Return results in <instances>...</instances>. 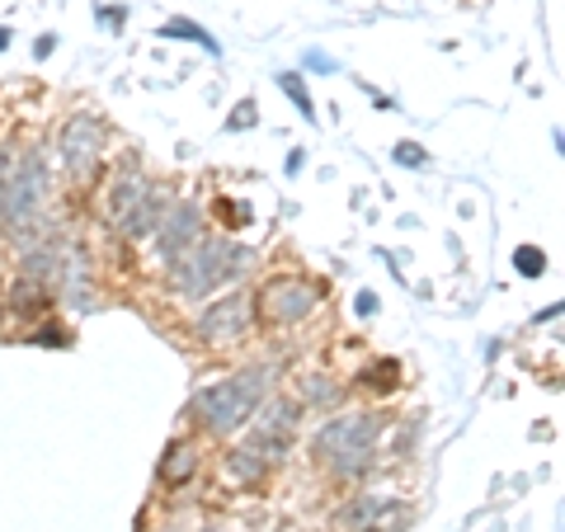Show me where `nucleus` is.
<instances>
[{"label": "nucleus", "instance_id": "1", "mask_svg": "<svg viewBox=\"0 0 565 532\" xmlns=\"http://www.w3.org/2000/svg\"><path fill=\"white\" fill-rule=\"evenodd\" d=\"M274 382H278V363L269 359V363H245L236 372H226V377L199 386L184 411L189 429L203 438H236L259 405L274 396Z\"/></svg>", "mask_w": 565, "mask_h": 532}, {"label": "nucleus", "instance_id": "2", "mask_svg": "<svg viewBox=\"0 0 565 532\" xmlns=\"http://www.w3.org/2000/svg\"><path fill=\"white\" fill-rule=\"evenodd\" d=\"M382 434H386V411H373V405L330 415L321 429L307 438L311 467L326 471L330 481H340V486H359L363 476L377 467V438Z\"/></svg>", "mask_w": 565, "mask_h": 532}, {"label": "nucleus", "instance_id": "3", "mask_svg": "<svg viewBox=\"0 0 565 532\" xmlns=\"http://www.w3.org/2000/svg\"><path fill=\"white\" fill-rule=\"evenodd\" d=\"M47 203H52L47 151L43 147H20L10 174L0 180V241H10L14 251H29V245L52 236Z\"/></svg>", "mask_w": 565, "mask_h": 532}, {"label": "nucleus", "instance_id": "4", "mask_svg": "<svg viewBox=\"0 0 565 532\" xmlns=\"http://www.w3.org/2000/svg\"><path fill=\"white\" fill-rule=\"evenodd\" d=\"M255 251L250 245H236L232 236H199L189 251L170 264L166 274V292L174 301H189V307H203L207 297H217L222 288H232L245 274H255Z\"/></svg>", "mask_w": 565, "mask_h": 532}, {"label": "nucleus", "instance_id": "5", "mask_svg": "<svg viewBox=\"0 0 565 532\" xmlns=\"http://www.w3.org/2000/svg\"><path fill=\"white\" fill-rule=\"evenodd\" d=\"M104 156H109V128L95 109H71L57 128V166L62 180L76 193H90L104 174Z\"/></svg>", "mask_w": 565, "mask_h": 532}, {"label": "nucleus", "instance_id": "6", "mask_svg": "<svg viewBox=\"0 0 565 532\" xmlns=\"http://www.w3.org/2000/svg\"><path fill=\"white\" fill-rule=\"evenodd\" d=\"M326 278H311L302 269H288V274H269L250 292L255 297V321L259 326H274V330H297L307 326L316 311L326 307Z\"/></svg>", "mask_w": 565, "mask_h": 532}, {"label": "nucleus", "instance_id": "7", "mask_svg": "<svg viewBox=\"0 0 565 532\" xmlns=\"http://www.w3.org/2000/svg\"><path fill=\"white\" fill-rule=\"evenodd\" d=\"M255 297L245 288H232L222 297H207L189 321V340L207 349V353H222V349H241L245 340L255 334Z\"/></svg>", "mask_w": 565, "mask_h": 532}, {"label": "nucleus", "instance_id": "8", "mask_svg": "<svg viewBox=\"0 0 565 532\" xmlns=\"http://www.w3.org/2000/svg\"><path fill=\"white\" fill-rule=\"evenodd\" d=\"M302 405H297V396H269L259 405V411L250 415V424H245V443H255V448L269 457L274 467H282L292 457V443H297V429H302Z\"/></svg>", "mask_w": 565, "mask_h": 532}, {"label": "nucleus", "instance_id": "9", "mask_svg": "<svg viewBox=\"0 0 565 532\" xmlns=\"http://www.w3.org/2000/svg\"><path fill=\"white\" fill-rule=\"evenodd\" d=\"M415 519V509L396 500V494H377V490H353L349 500L334 509V532H405Z\"/></svg>", "mask_w": 565, "mask_h": 532}, {"label": "nucleus", "instance_id": "10", "mask_svg": "<svg viewBox=\"0 0 565 532\" xmlns=\"http://www.w3.org/2000/svg\"><path fill=\"white\" fill-rule=\"evenodd\" d=\"M203 232H207L203 203H199V199H174V203L166 208L161 226H156V236L147 241V245H151V269H170V264L180 259Z\"/></svg>", "mask_w": 565, "mask_h": 532}, {"label": "nucleus", "instance_id": "11", "mask_svg": "<svg viewBox=\"0 0 565 532\" xmlns=\"http://www.w3.org/2000/svg\"><path fill=\"white\" fill-rule=\"evenodd\" d=\"M199 471H203V434H174L166 443V453H161V462H156V486L161 490H184L199 481Z\"/></svg>", "mask_w": 565, "mask_h": 532}, {"label": "nucleus", "instance_id": "12", "mask_svg": "<svg viewBox=\"0 0 565 532\" xmlns=\"http://www.w3.org/2000/svg\"><path fill=\"white\" fill-rule=\"evenodd\" d=\"M151 184H156V180H151L147 170H141L137 156H122V161L114 166V174L104 180V222L118 226V222H122V212H128Z\"/></svg>", "mask_w": 565, "mask_h": 532}, {"label": "nucleus", "instance_id": "13", "mask_svg": "<svg viewBox=\"0 0 565 532\" xmlns=\"http://www.w3.org/2000/svg\"><path fill=\"white\" fill-rule=\"evenodd\" d=\"M170 203H174V193H170L166 184H151L128 212H122V222L114 226V236H118L122 245H147V241L156 236V226H161V217H166Z\"/></svg>", "mask_w": 565, "mask_h": 532}, {"label": "nucleus", "instance_id": "14", "mask_svg": "<svg viewBox=\"0 0 565 532\" xmlns=\"http://www.w3.org/2000/svg\"><path fill=\"white\" fill-rule=\"evenodd\" d=\"M222 471H226V481H232L236 490H259V486H269V476H274L278 467L255 448V443L236 438L232 448L222 453Z\"/></svg>", "mask_w": 565, "mask_h": 532}, {"label": "nucleus", "instance_id": "15", "mask_svg": "<svg viewBox=\"0 0 565 532\" xmlns=\"http://www.w3.org/2000/svg\"><path fill=\"white\" fill-rule=\"evenodd\" d=\"M297 405H302V411H321V415L340 411L344 382H334L330 372H302V377H297Z\"/></svg>", "mask_w": 565, "mask_h": 532}, {"label": "nucleus", "instance_id": "16", "mask_svg": "<svg viewBox=\"0 0 565 532\" xmlns=\"http://www.w3.org/2000/svg\"><path fill=\"white\" fill-rule=\"evenodd\" d=\"M359 386L373 396H392L401 386V363L396 359H373L367 368H359Z\"/></svg>", "mask_w": 565, "mask_h": 532}, {"label": "nucleus", "instance_id": "17", "mask_svg": "<svg viewBox=\"0 0 565 532\" xmlns=\"http://www.w3.org/2000/svg\"><path fill=\"white\" fill-rule=\"evenodd\" d=\"M161 39H184V43H199V47H207L212 57H217L222 52V43L212 39V33L203 29V24H193V20H166L161 24Z\"/></svg>", "mask_w": 565, "mask_h": 532}, {"label": "nucleus", "instance_id": "18", "mask_svg": "<svg viewBox=\"0 0 565 532\" xmlns=\"http://www.w3.org/2000/svg\"><path fill=\"white\" fill-rule=\"evenodd\" d=\"M278 91L297 104V114H302L307 123H316V104H311V95H307V85H302V76H297V71H282V76H278Z\"/></svg>", "mask_w": 565, "mask_h": 532}, {"label": "nucleus", "instance_id": "19", "mask_svg": "<svg viewBox=\"0 0 565 532\" xmlns=\"http://www.w3.org/2000/svg\"><path fill=\"white\" fill-rule=\"evenodd\" d=\"M212 217H217L226 232H241V226L250 222V208H241V203H232V199H212Z\"/></svg>", "mask_w": 565, "mask_h": 532}, {"label": "nucleus", "instance_id": "20", "mask_svg": "<svg viewBox=\"0 0 565 532\" xmlns=\"http://www.w3.org/2000/svg\"><path fill=\"white\" fill-rule=\"evenodd\" d=\"M514 269L523 278H542L546 274V251H537V245H519V251H514Z\"/></svg>", "mask_w": 565, "mask_h": 532}, {"label": "nucleus", "instance_id": "21", "mask_svg": "<svg viewBox=\"0 0 565 532\" xmlns=\"http://www.w3.org/2000/svg\"><path fill=\"white\" fill-rule=\"evenodd\" d=\"M29 344H43V349H52V344H66V330H62L57 321H43V326H29Z\"/></svg>", "mask_w": 565, "mask_h": 532}, {"label": "nucleus", "instance_id": "22", "mask_svg": "<svg viewBox=\"0 0 565 532\" xmlns=\"http://www.w3.org/2000/svg\"><path fill=\"white\" fill-rule=\"evenodd\" d=\"M255 123H259L255 99H241L236 109H232V118H226V128H232V132H241V128H255Z\"/></svg>", "mask_w": 565, "mask_h": 532}, {"label": "nucleus", "instance_id": "23", "mask_svg": "<svg viewBox=\"0 0 565 532\" xmlns=\"http://www.w3.org/2000/svg\"><path fill=\"white\" fill-rule=\"evenodd\" d=\"M396 161L411 166V170H419V166H424V147H419V141H401V147H396Z\"/></svg>", "mask_w": 565, "mask_h": 532}, {"label": "nucleus", "instance_id": "24", "mask_svg": "<svg viewBox=\"0 0 565 532\" xmlns=\"http://www.w3.org/2000/svg\"><path fill=\"white\" fill-rule=\"evenodd\" d=\"M353 311H359V316H373V311H377V297H373V292H359V297H353Z\"/></svg>", "mask_w": 565, "mask_h": 532}, {"label": "nucleus", "instance_id": "25", "mask_svg": "<svg viewBox=\"0 0 565 532\" xmlns=\"http://www.w3.org/2000/svg\"><path fill=\"white\" fill-rule=\"evenodd\" d=\"M307 66H316V71H334V57H326V52H307Z\"/></svg>", "mask_w": 565, "mask_h": 532}, {"label": "nucleus", "instance_id": "26", "mask_svg": "<svg viewBox=\"0 0 565 532\" xmlns=\"http://www.w3.org/2000/svg\"><path fill=\"white\" fill-rule=\"evenodd\" d=\"M47 52H52V33H43V39H39V43H33V57H39V62L47 57Z\"/></svg>", "mask_w": 565, "mask_h": 532}, {"label": "nucleus", "instance_id": "27", "mask_svg": "<svg viewBox=\"0 0 565 532\" xmlns=\"http://www.w3.org/2000/svg\"><path fill=\"white\" fill-rule=\"evenodd\" d=\"M0 278H6V241H0Z\"/></svg>", "mask_w": 565, "mask_h": 532}, {"label": "nucleus", "instance_id": "28", "mask_svg": "<svg viewBox=\"0 0 565 532\" xmlns=\"http://www.w3.org/2000/svg\"><path fill=\"white\" fill-rule=\"evenodd\" d=\"M161 532H184V528H161Z\"/></svg>", "mask_w": 565, "mask_h": 532}, {"label": "nucleus", "instance_id": "29", "mask_svg": "<svg viewBox=\"0 0 565 532\" xmlns=\"http://www.w3.org/2000/svg\"><path fill=\"white\" fill-rule=\"evenodd\" d=\"M207 532H212V528H207Z\"/></svg>", "mask_w": 565, "mask_h": 532}]
</instances>
